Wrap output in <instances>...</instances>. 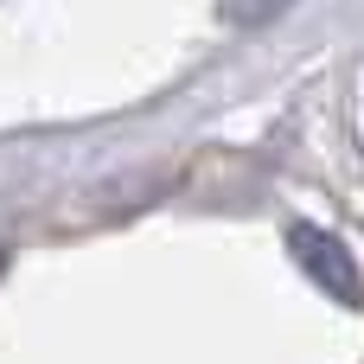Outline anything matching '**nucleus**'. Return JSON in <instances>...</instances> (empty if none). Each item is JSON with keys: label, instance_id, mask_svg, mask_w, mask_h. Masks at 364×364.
<instances>
[{"label": "nucleus", "instance_id": "1", "mask_svg": "<svg viewBox=\"0 0 364 364\" xmlns=\"http://www.w3.org/2000/svg\"><path fill=\"white\" fill-rule=\"evenodd\" d=\"M288 250H294V262H301L320 288H333V294H339V301H352V307L364 301L358 269H352V256H346V243H339V237H326V230H314V224H288Z\"/></svg>", "mask_w": 364, "mask_h": 364}, {"label": "nucleus", "instance_id": "2", "mask_svg": "<svg viewBox=\"0 0 364 364\" xmlns=\"http://www.w3.org/2000/svg\"><path fill=\"white\" fill-rule=\"evenodd\" d=\"M0 269H6V256H0Z\"/></svg>", "mask_w": 364, "mask_h": 364}]
</instances>
